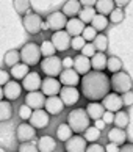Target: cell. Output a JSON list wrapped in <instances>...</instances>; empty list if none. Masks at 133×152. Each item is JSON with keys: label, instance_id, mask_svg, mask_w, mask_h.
<instances>
[{"label": "cell", "instance_id": "cell-43", "mask_svg": "<svg viewBox=\"0 0 133 152\" xmlns=\"http://www.w3.org/2000/svg\"><path fill=\"white\" fill-rule=\"evenodd\" d=\"M31 111H33V110L28 108V107H27L25 104H24V105H20V107H19V118H20L22 121H25V122H27V121L30 119V116H31Z\"/></svg>", "mask_w": 133, "mask_h": 152}, {"label": "cell", "instance_id": "cell-51", "mask_svg": "<svg viewBox=\"0 0 133 152\" xmlns=\"http://www.w3.org/2000/svg\"><path fill=\"white\" fill-rule=\"evenodd\" d=\"M105 152H119V146H116L113 143H108L107 146H103Z\"/></svg>", "mask_w": 133, "mask_h": 152}, {"label": "cell", "instance_id": "cell-33", "mask_svg": "<svg viewBox=\"0 0 133 152\" xmlns=\"http://www.w3.org/2000/svg\"><path fill=\"white\" fill-rule=\"evenodd\" d=\"M113 122L116 124V127H118V129H124V127L129 126V122H130V115H127L125 111L119 110V111H116V113H114Z\"/></svg>", "mask_w": 133, "mask_h": 152}, {"label": "cell", "instance_id": "cell-1", "mask_svg": "<svg viewBox=\"0 0 133 152\" xmlns=\"http://www.w3.org/2000/svg\"><path fill=\"white\" fill-rule=\"evenodd\" d=\"M80 82L83 96L91 102H99L110 93V77L103 72L89 71L83 75V78H80Z\"/></svg>", "mask_w": 133, "mask_h": 152}, {"label": "cell", "instance_id": "cell-3", "mask_svg": "<svg viewBox=\"0 0 133 152\" xmlns=\"http://www.w3.org/2000/svg\"><path fill=\"white\" fill-rule=\"evenodd\" d=\"M20 55V61L27 66H35L39 64L41 61V52H39V46L36 42H27L24 47L19 50Z\"/></svg>", "mask_w": 133, "mask_h": 152}, {"label": "cell", "instance_id": "cell-14", "mask_svg": "<svg viewBox=\"0 0 133 152\" xmlns=\"http://www.w3.org/2000/svg\"><path fill=\"white\" fill-rule=\"evenodd\" d=\"M44 102H46V96L41 91H30L27 93L25 97V105L31 110H41L44 108Z\"/></svg>", "mask_w": 133, "mask_h": 152}, {"label": "cell", "instance_id": "cell-40", "mask_svg": "<svg viewBox=\"0 0 133 152\" xmlns=\"http://www.w3.org/2000/svg\"><path fill=\"white\" fill-rule=\"evenodd\" d=\"M108 16H110L108 22H111V24H121V22L124 20V16H125V14H124V10H122V8L114 7V10H113Z\"/></svg>", "mask_w": 133, "mask_h": 152}, {"label": "cell", "instance_id": "cell-55", "mask_svg": "<svg viewBox=\"0 0 133 152\" xmlns=\"http://www.w3.org/2000/svg\"><path fill=\"white\" fill-rule=\"evenodd\" d=\"M119 152H133V146L129 143V144H122V148L119 149Z\"/></svg>", "mask_w": 133, "mask_h": 152}, {"label": "cell", "instance_id": "cell-37", "mask_svg": "<svg viewBox=\"0 0 133 152\" xmlns=\"http://www.w3.org/2000/svg\"><path fill=\"white\" fill-rule=\"evenodd\" d=\"M83 133H85V135H83V138H85V141H86V143H88V141H91V143L97 141V140L100 138V135H102V132H100V130H97V129L94 127V126H89Z\"/></svg>", "mask_w": 133, "mask_h": 152}, {"label": "cell", "instance_id": "cell-35", "mask_svg": "<svg viewBox=\"0 0 133 152\" xmlns=\"http://www.w3.org/2000/svg\"><path fill=\"white\" fill-rule=\"evenodd\" d=\"M3 63L13 67L16 66L17 63H20V55H19V50H8L7 53H5V58H3Z\"/></svg>", "mask_w": 133, "mask_h": 152}, {"label": "cell", "instance_id": "cell-17", "mask_svg": "<svg viewBox=\"0 0 133 152\" xmlns=\"http://www.w3.org/2000/svg\"><path fill=\"white\" fill-rule=\"evenodd\" d=\"M2 91H3V97H7L8 102H9V100H16V99L20 97V94H22V86H20L19 82L9 80L7 85L3 86Z\"/></svg>", "mask_w": 133, "mask_h": 152}, {"label": "cell", "instance_id": "cell-29", "mask_svg": "<svg viewBox=\"0 0 133 152\" xmlns=\"http://www.w3.org/2000/svg\"><path fill=\"white\" fill-rule=\"evenodd\" d=\"M108 24H110V22H108L107 16H102V14H97V13H96V16H94L92 20H91V27H92V28L96 30L97 33H99V31L102 33V31L108 27Z\"/></svg>", "mask_w": 133, "mask_h": 152}, {"label": "cell", "instance_id": "cell-21", "mask_svg": "<svg viewBox=\"0 0 133 152\" xmlns=\"http://www.w3.org/2000/svg\"><path fill=\"white\" fill-rule=\"evenodd\" d=\"M64 31L68 33L69 36H80L81 35V31H83V28H85V24L78 19V18H70V19H68V22H66V27H64Z\"/></svg>", "mask_w": 133, "mask_h": 152}, {"label": "cell", "instance_id": "cell-7", "mask_svg": "<svg viewBox=\"0 0 133 152\" xmlns=\"http://www.w3.org/2000/svg\"><path fill=\"white\" fill-rule=\"evenodd\" d=\"M58 97L61 99L63 105L72 107V105H75L77 102H78V99H80V91L77 89V86H61Z\"/></svg>", "mask_w": 133, "mask_h": 152}, {"label": "cell", "instance_id": "cell-26", "mask_svg": "<svg viewBox=\"0 0 133 152\" xmlns=\"http://www.w3.org/2000/svg\"><path fill=\"white\" fill-rule=\"evenodd\" d=\"M86 115H88V118L89 119H94V121H97V119H100L102 118V115H103V107H102V104H99V102H91V104H88V107H86Z\"/></svg>", "mask_w": 133, "mask_h": 152}, {"label": "cell", "instance_id": "cell-19", "mask_svg": "<svg viewBox=\"0 0 133 152\" xmlns=\"http://www.w3.org/2000/svg\"><path fill=\"white\" fill-rule=\"evenodd\" d=\"M60 77V83L61 86H77L80 83V75L72 69H64L61 71V74L58 75Z\"/></svg>", "mask_w": 133, "mask_h": 152}, {"label": "cell", "instance_id": "cell-28", "mask_svg": "<svg viewBox=\"0 0 133 152\" xmlns=\"http://www.w3.org/2000/svg\"><path fill=\"white\" fill-rule=\"evenodd\" d=\"M30 72V67L27 66V64H24V63H17L16 66H13L11 67V71H9V77H13L16 82L17 80H22L27 74Z\"/></svg>", "mask_w": 133, "mask_h": 152}, {"label": "cell", "instance_id": "cell-24", "mask_svg": "<svg viewBox=\"0 0 133 152\" xmlns=\"http://www.w3.org/2000/svg\"><path fill=\"white\" fill-rule=\"evenodd\" d=\"M107 55L102 53V52H96L89 58V63H91V67L94 71H99V72H103V69L107 67Z\"/></svg>", "mask_w": 133, "mask_h": 152}, {"label": "cell", "instance_id": "cell-15", "mask_svg": "<svg viewBox=\"0 0 133 152\" xmlns=\"http://www.w3.org/2000/svg\"><path fill=\"white\" fill-rule=\"evenodd\" d=\"M16 137H17L19 141L22 143H28L33 138L36 137V129H33L28 122H22L17 126V132H16Z\"/></svg>", "mask_w": 133, "mask_h": 152}, {"label": "cell", "instance_id": "cell-18", "mask_svg": "<svg viewBox=\"0 0 133 152\" xmlns=\"http://www.w3.org/2000/svg\"><path fill=\"white\" fill-rule=\"evenodd\" d=\"M44 108H46V113L49 116H55V115H60L64 108V105L61 102V99L58 96H52V97H47L46 102H44Z\"/></svg>", "mask_w": 133, "mask_h": 152}, {"label": "cell", "instance_id": "cell-6", "mask_svg": "<svg viewBox=\"0 0 133 152\" xmlns=\"http://www.w3.org/2000/svg\"><path fill=\"white\" fill-rule=\"evenodd\" d=\"M22 24H24V28L27 30V33H30V35H38L42 30V19L36 13L25 14L24 19H22Z\"/></svg>", "mask_w": 133, "mask_h": 152}, {"label": "cell", "instance_id": "cell-49", "mask_svg": "<svg viewBox=\"0 0 133 152\" xmlns=\"http://www.w3.org/2000/svg\"><path fill=\"white\" fill-rule=\"evenodd\" d=\"M9 82V72L0 69V86H5Z\"/></svg>", "mask_w": 133, "mask_h": 152}, {"label": "cell", "instance_id": "cell-32", "mask_svg": "<svg viewBox=\"0 0 133 152\" xmlns=\"http://www.w3.org/2000/svg\"><path fill=\"white\" fill-rule=\"evenodd\" d=\"M78 19L83 22V24H88L89 25L91 24V20H92V18L96 16V10L94 8H91V7H83L80 11H78Z\"/></svg>", "mask_w": 133, "mask_h": 152}, {"label": "cell", "instance_id": "cell-50", "mask_svg": "<svg viewBox=\"0 0 133 152\" xmlns=\"http://www.w3.org/2000/svg\"><path fill=\"white\" fill-rule=\"evenodd\" d=\"M72 63H74V58H70V57H66L64 60H61V66L64 67V69H70Z\"/></svg>", "mask_w": 133, "mask_h": 152}, {"label": "cell", "instance_id": "cell-9", "mask_svg": "<svg viewBox=\"0 0 133 152\" xmlns=\"http://www.w3.org/2000/svg\"><path fill=\"white\" fill-rule=\"evenodd\" d=\"M60 89H61V83H60V80L55 77H47L41 82V93L44 96H47V97L58 96Z\"/></svg>", "mask_w": 133, "mask_h": 152}, {"label": "cell", "instance_id": "cell-30", "mask_svg": "<svg viewBox=\"0 0 133 152\" xmlns=\"http://www.w3.org/2000/svg\"><path fill=\"white\" fill-rule=\"evenodd\" d=\"M92 46L94 49H96V52H107V49H108V38L103 35V33H97L96 38L92 39Z\"/></svg>", "mask_w": 133, "mask_h": 152}, {"label": "cell", "instance_id": "cell-56", "mask_svg": "<svg viewBox=\"0 0 133 152\" xmlns=\"http://www.w3.org/2000/svg\"><path fill=\"white\" fill-rule=\"evenodd\" d=\"M2 97H3V91H2V86H0V100H2Z\"/></svg>", "mask_w": 133, "mask_h": 152}, {"label": "cell", "instance_id": "cell-27", "mask_svg": "<svg viewBox=\"0 0 133 152\" xmlns=\"http://www.w3.org/2000/svg\"><path fill=\"white\" fill-rule=\"evenodd\" d=\"M94 10H96L97 14L108 16L114 10V3H113V0H97L96 5H94Z\"/></svg>", "mask_w": 133, "mask_h": 152}, {"label": "cell", "instance_id": "cell-47", "mask_svg": "<svg viewBox=\"0 0 133 152\" xmlns=\"http://www.w3.org/2000/svg\"><path fill=\"white\" fill-rule=\"evenodd\" d=\"M85 152H105L103 146L99 144V143H92L89 146H86V151Z\"/></svg>", "mask_w": 133, "mask_h": 152}, {"label": "cell", "instance_id": "cell-41", "mask_svg": "<svg viewBox=\"0 0 133 152\" xmlns=\"http://www.w3.org/2000/svg\"><path fill=\"white\" fill-rule=\"evenodd\" d=\"M96 35H97V31L94 30L91 25H85V28H83V31H81V35H80V36L88 42V41H92V39L96 38Z\"/></svg>", "mask_w": 133, "mask_h": 152}, {"label": "cell", "instance_id": "cell-39", "mask_svg": "<svg viewBox=\"0 0 133 152\" xmlns=\"http://www.w3.org/2000/svg\"><path fill=\"white\" fill-rule=\"evenodd\" d=\"M13 5H14V10L17 14H27V11L31 8L30 0H14Z\"/></svg>", "mask_w": 133, "mask_h": 152}, {"label": "cell", "instance_id": "cell-42", "mask_svg": "<svg viewBox=\"0 0 133 152\" xmlns=\"http://www.w3.org/2000/svg\"><path fill=\"white\" fill-rule=\"evenodd\" d=\"M85 44H86V41H85V39H83L81 36H74V38H70V47L74 49V50H81Z\"/></svg>", "mask_w": 133, "mask_h": 152}, {"label": "cell", "instance_id": "cell-38", "mask_svg": "<svg viewBox=\"0 0 133 152\" xmlns=\"http://www.w3.org/2000/svg\"><path fill=\"white\" fill-rule=\"evenodd\" d=\"M39 52H41V57L47 58V57H52V55L57 53V50H55V47L52 46L50 41H42L39 46Z\"/></svg>", "mask_w": 133, "mask_h": 152}, {"label": "cell", "instance_id": "cell-13", "mask_svg": "<svg viewBox=\"0 0 133 152\" xmlns=\"http://www.w3.org/2000/svg\"><path fill=\"white\" fill-rule=\"evenodd\" d=\"M41 82L42 78L39 75V72H35V71H30L24 78H22V89H27V91H38L41 88Z\"/></svg>", "mask_w": 133, "mask_h": 152}, {"label": "cell", "instance_id": "cell-10", "mask_svg": "<svg viewBox=\"0 0 133 152\" xmlns=\"http://www.w3.org/2000/svg\"><path fill=\"white\" fill-rule=\"evenodd\" d=\"M50 122V116L46 113V110H33L31 116L28 119V124L33 129H46Z\"/></svg>", "mask_w": 133, "mask_h": 152}, {"label": "cell", "instance_id": "cell-53", "mask_svg": "<svg viewBox=\"0 0 133 152\" xmlns=\"http://www.w3.org/2000/svg\"><path fill=\"white\" fill-rule=\"evenodd\" d=\"M113 3H114L118 8H124L127 3H130V0H113Z\"/></svg>", "mask_w": 133, "mask_h": 152}, {"label": "cell", "instance_id": "cell-2", "mask_svg": "<svg viewBox=\"0 0 133 152\" xmlns=\"http://www.w3.org/2000/svg\"><path fill=\"white\" fill-rule=\"evenodd\" d=\"M68 126L70 127L72 132H75L77 135L83 133L89 127V118H88L85 108H75L68 115Z\"/></svg>", "mask_w": 133, "mask_h": 152}, {"label": "cell", "instance_id": "cell-45", "mask_svg": "<svg viewBox=\"0 0 133 152\" xmlns=\"http://www.w3.org/2000/svg\"><path fill=\"white\" fill-rule=\"evenodd\" d=\"M19 152H38V148L35 143H22L19 146Z\"/></svg>", "mask_w": 133, "mask_h": 152}, {"label": "cell", "instance_id": "cell-36", "mask_svg": "<svg viewBox=\"0 0 133 152\" xmlns=\"http://www.w3.org/2000/svg\"><path fill=\"white\" fill-rule=\"evenodd\" d=\"M74 135V132L70 130V127L68 124H60L58 129H57V138L60 141H68V140Z\"/></svg>", "mask_w": 133, "mask_h": 152}, {"label": "cell", "instance_id": "cell-54", "mask_svg": "<svg viewBox=\"0 0 133 152\" xmlns=\"http://www.w3.org/2000/svg\"><path fill=\"white\" fill-rule=\"evenodd\" d=\"M94 127H96L97 130H100V132H102L103 129H105V122H103L102 119H97V121H96V124H94Z\"/></svg>", "mask_w": 133, "mask_h": 152}, {"label": "cell", "instance_id": "cell-34", "mask_svg": "<svg viewBox=\"0 0 133 152\" xmlns=\"http://www.w3.org/2000/svg\"><path fill=\"white\" fill-rule=\"evenodd\" d=\"M122 60H121L119 57H110L107 58V67L105 69H108L110 72H113V74H116V72H119V71H122Z\"/></svg>", "mask_w": 133, "mask_h": 152}, {"label": "cell", "instance_id": "cell-5", "mask_svg": "<svg viewBox=\"0 0 133 152\" xmlns=\"http://www.w3.org/2000/svg\"><path fill=\"white\" fill-rule=\"evenodd\" d=\"M41 63V71L46 74L47 77H58L63 71L61 66V58L57 57V55H52V57H47L39 61Z\"/></svg>", "mask_w": 133, "mask_h": 152}, {"label": "cell", "instance_id": "cell-48", "mask_svg": "<svg viewBox=\"0 0 133 152\" xmlns=\"http://www.w3.org/2000/svg\"><path fill=\"white\" fill-rule=\"evenodd\" d=\"M100 119L105 122V126L107 124H113V119H114V113H111V111H103V115Z\"/></svg>", "mask_w": 133, "mask_h": 152}, {"label": "cell", "instance_id": "cell-20", "mask_svg": "<svg viewBox=\"0 0 133 152\" xmlns=\"http://www.w3.org/2000/svg\"><path fill=\"white\" fill-rule=\"evenodd\" d=\"M72 69H74L78 75H85L89 72L91 69V63H89V58L83 57V55H77L74 58V63H72Z\"/></svg>", "mask_w": 133, "mask_h": 152}, {"label": "cell", "instance_id": "cell-22", "mask_svg": "<svg viewBox=\"0 0 133 152\" xmlns=\"http://www.w3.org/2000/svg\"><path fill=\"white\" fill-rule=\"evenodd\" d=\"M36 148H38V152H53L57 149V141L50 135H44V137L38 140Z\"/></svg>", "mask_w": 133, "mask_h": 152}, {"label": "cell", "instance_id": "cell-52", "mask_svg": "<svg viewBox=\"0 0 133 152\" xmlns=\"http://www.w3.org/2000/svg\"><path fill=\"white\" fill-rule=\"evenodd\" d=\"M96 2L97 0H78V3L81 5V7H91V8H94Z\"/></svg>", "mask_w": 133, "mask_h": 152}, {"label": "cell", "instance_id": "cell-8", "mask_svg": "<svg viewBox=\"0 0 133 152\" xmlns=\"http://www.w3.org/2000/svg\"><path fill=\"white\" fill-rule=\"evenodd\" d=\"M50 42L57 52H64V50H68L70 47V36L64 30H60V31H55L52 35Z\"/></svg>", "mask_w": 133, "mask_h": 152}, {"label": "cell", "instance_id": "cell-25", "mask_svg": "<svg viewBox=\"0 0 133 152\" xmlns=\"http://www.w3.org/2000/svg\"><path fill=\"white\" fill-rule=\"evenodd\" d=\"M80 10H81V5L78 3V0H68V2L63 5L61 13L66 18H75Z\"/></svg>", "mask_w": 133, "mask_h": 152}, {"label": "cell", "instance_id": "cell-23", "mask_svg": "<svg viewBox=\"0 0 133 152\" xmlns=\"http://www.w3.org/2000/svg\"><path fill=\"white\" fill-rule=\"evenodd\" d=\"M108 140H110V143H113L116 146H122L125 144L127 141V133L124 129H111V130L108 132Z\"/></svg>", "mask_w": 133, "mask_h": 152}, {"label": "cell", "instance_id": "cell-57", "mask_svg": "<svg viewBox=\"0 0 133 152\" xmlns=\"http://www.w3.org/2000/svg\"><path fill=\"white\" fill-rule=\"evenodd\" d=\"M0 152H7V151H5L3 148H0Z\"/></svg>", "mask_w": 133, "mask_h": 152}, {"label": "cell", "instance_id": "cell-44", "mask_svg": "<svg viewBox=\"0 0 133 152\" xmlns=\"http://www.w3.org/2000/svg\"><path fill=\"white\" fill-rule=\"evenodd\" d=\"M81 52V55L83 57H86V58H91L94 53H96V49H94V46H92V42H86L85 46H83V49L80 50Z\"/></svg>", "mask_w": 133, "mask_h": 152}, {"label": "cell", "instance_id": "cell-11", "mask_svg": "<svg viewBox=\"0 0 133 152\" xmlns=\"http://www.w3.org/2000/svg\"><path fill=\"white\" fill-rule=\"evenodd\" d=\"M66 22H68V18H66L61 11H55V13L47 16L46 25H47V28H50L53 31H60L66 27Z\"/></svg>", "mask_w": 133, "mask_h": 152}, {"label": "cell", "instance_id": "cell-16", "mask_svg": "<svg viewBox=\"0 0 133 152\" xmlns=\"http://www.w3.org/2000/svg\"><path fill=\"white\" fill-rule=\"evenodd\" d=\"M86 146H88V143L85 141L83 137H80V135H72L68 141H66L64 148H66V152H85Z\"/></svg>", "mask_w": 133, "mask_h": 152}, {"label": "cell", "instance_id": "cell-12", "mask_svg": "<svg viewBox=\"0 0 133 152\" xmlns=\"http://www.w3.org/2000/svg\"><path fill=\"white\" fill-rule=\"evenodd\" d=\"M102 107L105 111H111V113H116L122 108V100H121V94L116 93H108L105 97L102 99Z\"/></svg>", "mask_w": 133, "mask_h": 152}, {"label": "cell", "instance_id": "cell-31", "mask_svg": "<svg viewBox=\"0 0 133 152\" xmlns=\"http://www.w3.org/2000/svg\"><path fill=\"white\" fill-rule=\"evenodd\" d=\"M13 116V105H11L8 100H0V122L8 121Z\"/></svg>", "mask_w": 133, "mask_h": 152}, {"label": "cell", "instance_id": "cell-4", "mask_svg": "<svg viewBox=\"0 0 133 152\" xmlns=\"http://www.w3.org/2000/svg\"><path fill=\"white\" fill-rule=\"evenodd\" d=\"M132 77L130 74H127L124 71H119L113 74V77L110 78V88H113L116 94H124L127 91H132Z\"/></svg>", "mask_w": 133, "mask_h": 152}, {"label": "cell", "instance_id": "cell-46", "mask_svg": "<svg viewBox=\"0 0 133 152\" xmlns=\"http://www.w3.org/2000/svg\"><path fill=\"white\" fill-rule=\"evenodd\" d=\"M121 100H122V105L132 107V104H133V93L132 91H127L124 94H121Z\"/></svg>", "mask_w": 133, "mask_h": 152}]
</instances>
